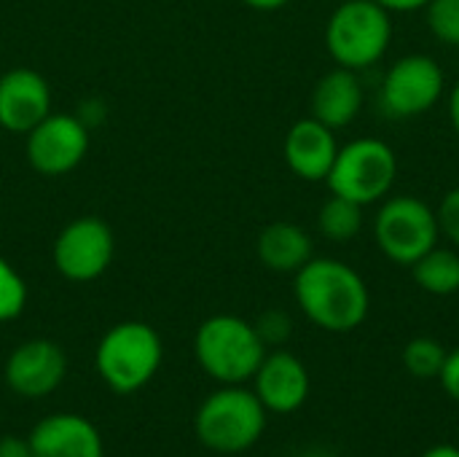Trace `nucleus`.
<instances>
[{
  "label": "nucleus",
  "mask_w": 459,
  "mask_h": 457,
  "mask_svg": "<svg viewBox=\"0 0 459 457\" xmlns=\"http://www.w3.org/2000/svg\"><path fill=\"white\" fill-rule=\"evenodd\" d=\"M293 296L307 321L331 334L355 331L371 307V294L358 269L339 259H309L293 280Z\"/></svg>",
  "instance_id": "nucleus-1"
},
{
  "label": "nucleus",
  "mask_w": 459,
  "mask_h": 457,
  "mask_svg": "<svg viewBox=\"0 0 459 457\" xmlns=\"http://www.w3.org/2000/svg\"><path fill=\"white\" fill-rule=\"evenodd\" d=\"M269 412L245 385H221L196 409L194 434L202 447L218 455L253 450L266 431Z\"/></svg>",
  "instance_id": "nucleus-2"
},
{
  "label": "nucleus",
  "mask_w": 459,
  "mask_h": 457,
  "mask_svg": "<svg viewBox=\"0 0 459 457\" xmlns=\"http://www.w3.org/2000/svg\"><path fill=\"white\" fill-rule=\"evenodd\" d=\"M266 345L255 326L239 315H212L194 337V356L202 372L218 385H245L258 372Z\"/></svg>",
  "instance_id": "nucleus-3"
},
{
  "label": "nucleus",
  "mask_w": 459,
  "mask_h": 457,
  "mask_svg": "<svg viewBox=\"0 0 459 457\" xmlns=\"http://www.w3.org/2000/svg\"><path fill=\"white\" fill-rule=\"evenodd\" d=\"M164 358L161 337L143 321H124L108 329L94 350L100 380L118 396L143 391L159 372Z\"/></svg>",
  "instance_id": "nucleus-4"
},
{
  "label": "nucleus",
  "mask_w": 459,
  "mask_h": 457,
  "mask_svg": "<svg viewBox=\"0 0 459 457\" xmlns=\"http://www.w3.org/2000/svg\"><path fill=\"white\" fill-rule=\"evenodd\" d=\"M393 40V19L377 0H344L328 19L325 46L339 67L377 65Z\"/></svg>",
  "instance_id": "nucleus-5"
},
{
  "label": "nucleus",
  "mask_w": 459,
  "mask_h": 457,
  "mask_svg": "<svg viewBox=\"0 0 459 457\" xmlns=\"http://www.w3.org/2000/svg\"><path fill=\"white\" fill-rule=\"evenodd\" d=\"M398 178L395 151L377 137H358L339 148L336 162L325 178L331 194L347 197L358 205H374L385 199Z\"/></svg>",
  "instance_id": "nucleus-6"
},
{
  "label": "nucleus",
  "mask_w": 459,
  "mask_h": 457,
  "mask_svg": "<svg viewBox=\"0 0 459 457\" xmlns=\"http://www.w3.org/2000/svg\"><path fill=\"white\" fill-rule=\"evenodd\" d=\"M438 234L441 229L436 210L411 194L385 199L374 221V237L379 250L401 267H411L430 248H436Z\"/></svg>",
  "instance_id": "nucleus-7"
},
{
  "label": "nucleus",
  "mask_w": 459,
  "mask_h": 457,
  "mask_svg": "<svg viewBox=\"0 0 459 457\" xmlns=\"http://www.w3.org/2000/svg\"><path fill=\"white\" fill-rule=\"evenodd\" d=\"M116 240L110 226L97 215L70 221L54 240V267L70 283H91L102 277L113 261Z\"/></svg>",
  "instance_id": "nucleus-8"
},
{
  "label": "nucleus",
  "mask_w": 459,
  "mask_h": 457,
  "mask_svg": "<svg viewBox=\"0 0 459 457\" xmlns=\"http://www.w3.org/2000/svg\"><path fill=\"white\" fill-rule=\"evenodd\" d=\"M444 92V70L428 54L401 57L382 81V108L387 116L411 119L428 113Z\"/></svg>",
  "instance_id": "nucleus-9"
},
{
  "label": "nucleus",
  "mask_w": 459,
  "mask_h": 457,
  "mask_svg": "<svg viewBox=\"0 0 459 457\" xmlns=\"http://www.w3.org/2000/svg\"><path fill=\"white\" fill-rule=\"evenodd\" d=\"M89 151V127L81 116L48 113L27 132L30 167L46 178L73 172Z\"/></svg>",
  "instance_id": "nucleus-10"
},
{
  "label": "nucleus",
  "mask_w": 459,
  "mask_h": 457,
  "mask_svg": "<svg viewBox=\"0 0 459 457\" xmlns=\"http://www.w3.org/2000/svg\"><path fill=\"white\" fill-rule=\"evenodd\" d=\"M67 374V356L51 339H27L5 361V385L19 399L51 396Z\"/></svg>",
  "instance_id": "nucleus-11"
},
{
  "label": "nucleus",
  "mask_w": 459,
  "mask_h": 457,
  "mask_svg": "<svg viewBox=\"0 0 459 457\" xmlns=\"http://www.w3.org/2000/svg\"><path fill=\"white\" fill-rule=\"evenodd\" d=\"M253 393L269 415H293L307 404L312 377L304 361L290 350H266L258 372L253 374Z\"/></svg>",
  "instance_id": "nucleus-12"
},
{
  "label": "nucleus",
  "mask_w": 459,
  "mask_h": 457,
  "mask_svg": "<svg viewBox=\"0 0 459 457\" xmlns=\"http://www.w3.org/2000/svg\"><path fill=\"white\" fill-rule=\"evenodd\" d=\"M51 113L48 81L32 67H13L0 75V127L27 135Z\"/></svg>",
  "instance_id": "nucleus-13"
},
{
  "label": "nucleus",
  "mask_w": 459,
  "mask_h": 457,
  "mask_svg": "<svg viewBox=\"0 0 459 457\" xmlns=\"http://www.w3.org/2000/svg\"><path fill=\"white\" fill-rule=\"evenodd\" d=\"M27 442L32 457H105L97 426L75 412H56L38 420Z\"/></svg>",
  "instance_id": "nucleus-14"
},
{
  "label": "nucleus",
  "mask_w": 459,
  "mask_h": 457,
  "mask_svg": "<svg viewBox=\"0 0 459 457\" xmlns=\"http://www.w3.org/2000/svg\"><path fill=\"white\" fill-rule=\"evenodd\" d=\"M339 154L331 127L317 119H301L285 135V162L301 180H325Z\"/></svg>",
  "instance_id": "nucleus-15"
},
{
  "label": "nucleus",
  "mask_w": 459,
  "mask_h": 457,
  "mask_svg": "<svg viewBox=\"0 0 459 457\" xmlns=\"http://www.w3.org/2000/svg\"><path fill=\"white\" fill-rule=\"evenodd\" d=\"M363 108V83L350 67L328 70L312 92V119L331 129H342L358 119Z\"/></svg>",
  "instance_id": "nucleus-16"
},
{
  "label": "nucleus",
  "mask_w": 459,
  "mask_h": 457,
  "mask_svg": "<svg viewBox=\"0 0 459 457\" xmlns=\"http://www.w3.org/2000/svg\"><path fill=\"white\" fill-rule=\"evenodd\" d=\"M255 250L266 269L296 275L312 259L315 245H312V237L301 226L290 221H274L258 234Z\"/></svg>",
  "instance_id": "nucleus-17"
},
{
  "label": "nucleus",
  "mask_w": 459,
  "mask_h": 457,
  "mask_svg": "<svg viewBox=\"0 0 459 457\" xmlns=\"http://www.w3.org/2000/svg\"><path fill=\"white\" fill-rule=\"evenodd\" d=\"M414 283L433 296H452L459 291V253L452 248H430L411 264Z\"/></svg>",
  "instance_id": "nucleus-18"
},
{
  "label": "nucleus",
  "mask_w": 459,
  "mask_h": 457,
  "mask_svg": "<svg viewBox=\"0 0 459 457\" xmlns=\"http://www.w3.org/2000/svg\"><path fill=\"white\" fill-rule=\"evenodd\" d=\"M360 226H363V205L347 197L331 194V199H325V205L320 207L317 229L325 240L350 242L360 232Z\"/></svg>",
  "instance_id": "nucleus-19"
},
{
  "label": "nucleus",
  "mask_w": 459,
  "mask_h": 457,
  "mask_svg": "<svg viewBox=\"0 0 459 457\" xmlns=\"http://www.w3.org/2000/svg\"><path fill=\"white\" fill-rule=\"evenodd\" d=\"M446 347L433 339V337H414L403 347V366L411 377L417 380H438L444 361H446Z\"/></svg>",
  "instance_id": "nucleus-20"
},
{
  "label": "nucleus",
  "mask_w": 459,
  "mask_h": 457,
  "mask_svg": "<svg viewBox=\"0 0 459 457\" xmlns=\"http://www.w3.org/2000/svg\"><path fill=\"white\" fill-rule=\"evenodd\" d=\"M27 304V283L11 261L0 256V323L22 315Z\"/></svg>",
  "instance_id": "nucleus-21"
},
{
  "label": "nucleus",
  "mask_w": 459,
  "mask_h": 457,
  "mask_svg": "<svg viewBox=\"0 0 459 457\" xmlns=\"http://www.w3.org/2000/svg\"><path fill=\"white\" fill-rule=\"evenodd\" d=\"M430 32L449 46H459V0H430L425 5Z\"/></svg>",
  "instance_id": "nucleus-22"
},
{
  "label": "nucleus",
  "mask_w": 459,
  "mask_h": 457,
  "mask_svg": "<svg viewBox=\"0 0 459 457\" xmlns=\"http://www.w3.org/2000/svg\"><path fill=\"white\" fill-rule=\"evenodd\" d=\"M253 326H255V331H258V337L264 339L266 347L285 345L290 339V331H293V321L282 310H266Z\"/></svg>",
  "instance_id": "nucleus-23"
},
{
  "label": "nucleus",
  "mask_w": 459,
  "mask_h": 457,
  "mask_svg": "<svg viewBox=\"0 0 459 457\" xmlns=\"http://www.w3.org/2000/svg\"><path fill=\"white\" fill-rule=\"evenodd\" d=\"M436 218H438L441 234H444L452 245H457L459 248V189H452V191L441 199V205H438V210H436Z\"/></svg>",
  "instance_id": "nucleus-24"
},
{
  "label": "nucleus",
  "mask_w": 459,
  "mask_h": 457,
  "mask_svg": "<svg viewBox=\"0 0 459 457\" xmlns=\"http://www.w3.org/2000/svg\"><path fill=\"white\" fill-rule=\"evenodd\" d=\"M438 380H441V388L446 391V396L459 404V347L446 353V361H444Z\"/></svg>",
  "instance_id": "nucleus-25"
},
{
  "label": "nucleus",
  "mask_w": 459,
  "mask_h": 457,
  "mask_svg": "<svg viewBox=\"0 0 459 457\" xmlns=\"http://www.w3.org/2000/svg\"><path fill=\"white\" fill-rule=\"evenodd\" d=\"M0 457H32L30 442L19 436H0Z\"/></svg>",
  "instance_id": "nucleus-26"
},
{
  "label": "nucleus",
  "mask_w": 459,
  "mask_h": 457,
  "mask_svg": "<svg viewBox=\"0 0 459 457\" xmlns=\"http://www.w3.org/2000/svg\"><path fill=\"white\" fill-rule=\"evenodd\" d=\"M379 5H385L390 13L393 11H398V13H411V11H420V8H425L430 0H377Z\"/></svg>",
  "instance_id": "nucleus-27"
},
{
  "label": "nucleus",
  "mask_w": 459,
  "mask_h": 457,
  "mask_svg": "<svg viewBox=\"0 0 459 457\" xmlns=\"http://www.w3.org/2000/svg\"><path fill=\"white\" fill-rule=\"evenodd\" d=\"M449 119H452V127L459 135V81L455 83V89L449 92Z\"/></svg>",
  "instance_id": "nucleus-28"
},
{
  "label": "nucleus",
  "mask_w": 459,
  "mask_h": 457,
  "mask_svg": "<svg viewBox=\"0 0 459 457\" xmlns=\"http://www.w3.org/2000/svg\"><path fill=\"white\" fill-rule=\"evenodd\" d=\"M422 457H459V447L455 444H433L430 450H425Z\"/></svg>",
  "instance_id": "nucleus-29"
},
{
  "label": "nucleus",
  "mask_w": 459,
  "mask_h": 457,
  "mask_svg": "<svg viewBox=\"0 0 459 457\" xmlns=\"http://www.w3.org/2000/svg\"><path fill=\"white\" fill-rule=\"evenodd\" d=\"M242 3L250 5V8H255V11H277V8L288 5L290 0H242Z\"/></svg>",
  "instance_id": "nucleus-30"
}]
</instances>
